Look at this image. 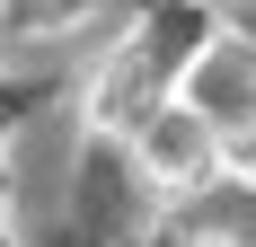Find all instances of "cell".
<instances>
[{
  "instance_id": "6da1fadb",
  "label": "cell",
  "mask_w": 256,
  "mask_h": 247,
  "mask_svg": "<svg viewBox=\"0 0 256 247\" xmlns=\"http://www.w3.org/2000/svg\"><path fill=\"white\" fill-rule=\"evenodd\" d=\"M124 159H132V176H142L150 194L186 203V194H221V186H230V159H238V150L221 142V132H212V124L194 115L186 98H168V106H159V115H150V124L124 142Z\"/></svg>"
},
{
  "instance_id": "7a4b0ae2",
  "label": "cell",
  "mask_w": 256,
  "mask_h": 247,
  "mask_svg": "<svg viewBox=\"0 0 256 247\" xmlns=\"http://www.w3.org/2000/svg\"><path fill=\"white\" fill-rule=\"evenodd\" d=\"M177 98L221 132L230 150H256V26H204V44L186 62Z\"/></svg>"
},
{
  "instance_id": "3957f363",
  "label": "cell",
  "mask_w": 256,
  "mask_h": 247,
  "mask_svg": "<svg viewBox=\"0 0 256 247\" xmlns=\"http://www.w3.org/2000/svg\"><path fill=\"white\" fill-rule=\"evenodd\" d=\"M71 18H88V0H9V26L18 36H62Z\"/></svg>"
},
{
  "instance_id": "277c9868",
  "label": "cell",
  "mask_w": 256,
  "mask_h": 247,
  "mask_svg": "<svg viewBox=\"0 0 256 247\" xmlns=\"http://www.w3.org/2000/svg\"><path fill=\"white\" fill-rule=\"evenodd\" d=\"M177 247H256V238L230 230V221H194V230H177Z\"/></svg>"
}]
</instances>
